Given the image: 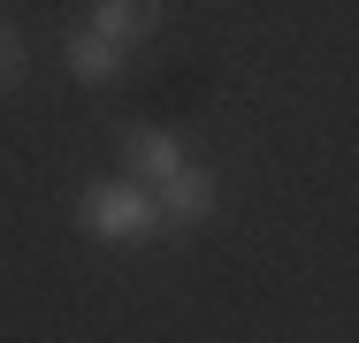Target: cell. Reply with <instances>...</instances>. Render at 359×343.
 I'll use <instances>...</instances> for the list:
<instances>
[{
  "label": "cell",
  "instance_id": "5",
  "mask_svg": "<svg viewBox=\"0 0 359 343\" xmlns=\"http://www.w3.org/2000/svg\"><path fill=\"white\" fill-rule=\"evenodd\" d=\"M62 69H69L76 84H115L123 76V46L84 23V31H69V46H62Z\"/></svg>",
  "mask_w": 359,
  "mask_h": 343
},
{
  "label": "cell",
  "instance_id": "2",
  "mask_svg": "<svg viewBox=\"0 0 359 343\" xmlns=\"http://www.w3.org/2000/svg\"><path fill=\"white\" fill-rule=\"evenodd\" d=\"M153 199H161V221H176V229H199V221L222 206V183H215V168L184 160V168H176V176L153 191Z\"/></svg>",
  "mask_w": 359,
  "mask_h": 343
},
{
  "label": "cell",
  "instance_id": "6",
  "mask_svg": "<svg viewBox=\"0 0 359 343\" xmlns=\"http://www.w3.org/2000/svg\"><path fill=\"white\" fill-rule=\"evenodd\" d=\"M15 84H23V31L0 23V92H15Z\"/></svg>",
  "mask_w": 359,
  "mask_h": 343
},
{
  "label": "cell",
  "instance_id": "3",
  "mask_svg": "<svg viewBox=\"0 0 359 343\" xmlns=\"http://www.w3.org/2000/svg\"><path fill=\"white\" fill-rule=\"evenodd\" d=\"M184 160H191V153H184V137H168V130H123V176L145 183V191H161Z\"/></svg>",
  "mask_w": 359,
  "mask_h": 343
},
{
  "label": "cell",
  "instance_id": "1",
  "mask_svg": "<svg viewBox=\"0 0 359 343\" xmlns=\"http://www.w3.org/2000/svg\"><path fill=\"white\" fill-rule=\"evenodd\" d=\"M76 229H92L100 244H153L168 221H161V199L145 183L107 176V183H84L76 191Z\"/></svg>",
  "mask_w": 359,
  "mask_h": 343
},
{
  "label": "cell",
  "instance_id": "4",
  "mask_svg": "<svg viewBox=\"0 0 359 343\" xmlns=\"http://www.w3.org/2000/svg\"><path fill=\"white\" fill-rule=\"evenodd\" d=\"M92 31H100V38H115V46L130 54L138 38L161 31V0H92Z\"/></svg>",
  "mask_w": 359,
  "mask_h": 343
}]
</instances>
